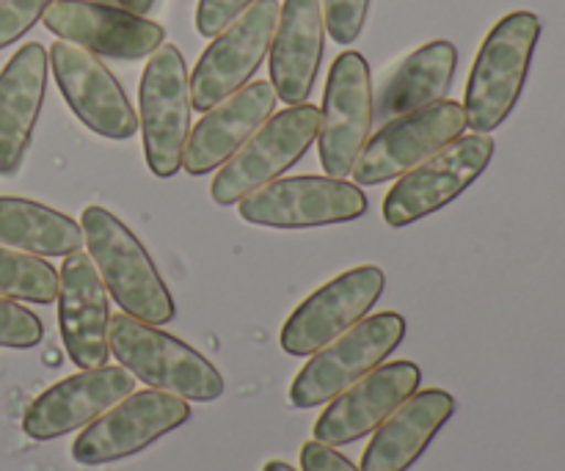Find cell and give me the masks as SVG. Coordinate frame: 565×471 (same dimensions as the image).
<instances>
[{"instance_id":"cell-30","label":"cell","mask_w":565,"mask_h":471,"mask_svg":"<svg viewBox=\"0 0 565 471\" xmlns=\"http://www.w3.org/2000/svg\"><path fill=\"white\" fill-rule=\"evenodd\" d=\"M301 469L303 471H362L353 467L342 452H337L334 447L320 445V441H307L301 447Z\"/></svg>"},{"instance_id":"cell-25","label":"cell","mask_w":565,"mask_h":471,"mask_svg":"<svg viewBox=\"0 0 565 471\" xmlns=\"http://www.w3.org/2000/svg\"><path fill=\"white\" fill-rule=\"evenodd\" d=\"M0 296L47 307L58 298V270L42 257L0 246Z\"/></svg>"},{"instance_id":"cell-24","label":"cell","mask_w":565,"mask_h":471,"mask_svg":"<svg viewBox=\"0 0 565 471\" xmlns=\"http://www.w3.org/2000/svg\"><path fill=\"white\" fill-rule=\"evenodd\" d=\"M0 246L33 257H70L81 251L83 232L70 215L47 204L0 196Z\"/></svg>"},{"instance_id":"cell-14","label":"cell","mask_w":565,"mask_h":471,"mask_svg":"<svg viewBox=\"0 0 565 471\" xmlns=\"http://www.w3.org/2000/svg\"><path fill=\"white\" fill-rule=\"evenodd\" d=\"M47 58L61 94L88 130L110 141H127L136 136L138 116L125 88L92 50L58 39Z\"/></svg>"},{"instance_id":"cell-7","label":"cell","mask_w":565,"mask_h":471,"mask_svg":"<svg viewBox=\"0 0 565 471\" xmlns=\"http://www.w3.org/2000/svg\"><path fill=\"white\" fill-rule=\"evenodd\" d=\"M241 218L268 229H312L348 224L367 213V196L359 185L334 176H279L248 193Z\"/></svg>"},{"instance_id":"cell-19","label":"cell","mask_w":565,"mask_h":471,"mask_svg":"<svg viewBox=\"0 0 565 471\" xmlns=\"http://www.w3.org/2000/svg\"><path fill=\"white\" fill-rule=\"evenodd\" d=\"M276 99L279 97L270 81H254L204 110L193 132H188L185 152H182V165L188 174L204 176L224 165L274 116Z\"/></svg>"},{"instance_id":"cell-27","label":"cell","mask_w":565,"mask_h":471,"mask_svg":"<svg viewBox=\"0 0 565 471\" xmlns=\"http://www.w3.org/2000/svg\"><path fill=\"white\" fill-rule=\"evenodd\" d=\"M320 6H323V22L329 36L337 44L356 42L367 22L370 0H320Z\"/></svg>"},{"instance_id":"cell-12","label":"cell","mask_w":565,"mask_h":471,"mask_svg":"<svg viewBox=\"0 0 565 471\" xmlns=\"http://www.w3.org/2000/svg\"><path fill=\"white\" fill-rule=\"evenodd\" d=\"M373 127V81L362 53L345 50L334 58L320 110L318 149L326 174L348 180Z\"/></svg>"},{"instance_id":"cell-11","label":"cell","mask_w":565,"mask_h":471,"mask_svg":"<svg viewBox=\"0 0 565 471\" xmlns=\"http://www.w3.org/2000/svg\"><path fill=\"white\" fill-rule=\"evenodd\" d=\"M279 0H254L210 42L191 75V108L210 110L252 81L274 44Z\"/></svg>"},{"instance_id":"cell-32","label":"cell","mask_w":565,"mask_h":471,"mask_svg":"<svg viewBox=\"0 0 565 471\" xmlns=\"http://www.w3.org/2000/svg\"><path fill=\"white\" fill-rule=\"evenodd\" d=\"M263 471H298V469L290 467V463H285V461H268L263 467Z\"/></svg>"},{"instance_id":"cell-13","label":"cell","mask_w":565,"mask_h":471,"mask_svg":"<svg viewBox=\"0 0 565 471\" xmlns=\"http://www.w3.org/2000/svg\"><path fill=\"white\" fill-rule=\"evenodd\" d=\"M386 276L379 265H359L318 287L281 325L279 345L290 356H312L364 320L384 296Z\"/></svg>"},{"instance_id":"cell-21","label":"cell","mask_w":565,"mask_h":471,"mask_svg":"<svg viewBox=\"0 0 565 471\" xmlns=\"http://www.w3.org/2000/svg\"><path fill=\"white\" fill-rule=\"evenodd\" d=\"M323 6L320 0H285L270 44V86L287 105L307 103L323 61Z\"/></svg>"},{"instance_id":"cell-23","label":"cell","mask_w":565,"mask_h":471,"mask_svg":"<svg viewBox=\"0 0 565 471\" xmlns=\"http://www.w3.org/2000/svg\"><path fill=\"white\" fill-rule=\"evenodd\" d=\"M456 44L445 42V39H436V42L414 50L381 86L379 97L373 99V119L386 125L397 116L414 114V110L445 99V94L450 92L452 75H456Z\"/></svg>"},{"instance_id":"cell-26","label":"cell","mask_w":565,"mask_h":471,"mask_svg":"<svg viewBox=\"0 0 565 471\" xmlns=\"http://www.w3.org/2000/svg\"><path fill=\"white\" fill-rule=\"evenodd\" d=\"M44 340V323L11 298L0 296V347L28 351Z\"/></svg>"},{"instance_id":"cell-17","label":"cell","mask_w":565,"mask_h":471,"mask_svg":"<svg viewBox=\"0 0 565 471\" xmlns=\"http://www.w3.org/2000/svg\"><path fill=\"white\" fill-rule=\"evenodd\" d=\"M136 389V378L125 367L81 370L77 375L58 381L44 389L28 406L22 417V430L33 441H53L81 430L103 417L108 408L125 400Z\"/></svg>"},{"instance_id":"cell-4","label":"cell","mask_w":565,"mask_h":471,"mask_svg":"<svg viewBox=\"0 0 565 471\" xmlns=\"http://www.w3.org/2000/svg\"><path fill=\"white\" fill-rule=\"evenodd\" d=\"M406 336V320L397 312H379L312 353L290 386L296 408H318L386 362Z\"/></svg>"},{"instance_id":"cell-31","label":"cell","mask_w":565,"mask_h":471,"mask_svg":"<svg viewBox=\"0 0 565 471\" xmlns=\"http://www.w3.org/2000/svg\"><path fill=\"white\" fill-rule=\"evenodd\" d=\"M121 3V9H127V11H132V14H147L149 9H152L154 6V0H119Z\"/></svg>"},{"instance_id":"cell-28","label":"cell","mask_w":565,"mask_h":471,"mask_svg":"<svg viewBox=\"0 0 565 471\" xmlns=\"http://www.w3.org/2000/svg\"><path fill=\"white\" fill-rule=\"evenodd\" d=\"M53 0H0V50L25 36Z\"/></svg>"},{"instance_id":"cell-18","label":"cell","mask_w":565,"mask_h":471,"mask_svg":"<svg viewBox=\"0 0 565 471\" xmlns=\"http://www.w3.org/2000/svg\"><path fill=\"white\" fill-rule=\"evenodd\" d=\"M58 329L77 370H97L110 356V301L88 254H70L58 274Z\"/></svg>"},{"instance_id":"cell-16","label":"cell","mask_w":565,"mask_h":471,"mask_svg":"<svg viewBox=\"0 0 565 471\" xmlns=\"http://www.w3.org/2000/svg\"><path fill=\"white\" fill-rule=\"evenodd\" d=\"M419 381H423V370L414 362L381 364L345 392H340L334 400L326 403V411L312 428L315 441L345 447L364 439L419 389Z\"/></svg>"},{"instance_id":"cell-3","label":"cell","mask_w":565,"mask_h":471,"mask_svg":"<svg viewBox=\"0 0 565 471\" xmlns=\"http://www.w3.org/2000/svg\"><path fill=\"white\" fill-rule=\"evenodd\" d=\"M541 36L533 11H511L489 31L469 72L463 114L475 132H491L511 116L522 97L530 61Z\"/></svg>"},{"instance_id":"cell-29","label":"cell","mask_w":565,"mask_h":471,"mask_svg":"<svg viewBox=\"0 0 565 471\" xmlns=\"http://www.w3.org/2000/svg\"><path fill=\"white\" fill-rule=\"evenodd\" d=\"M254 0H199L196 6V31L202 36L215 39L226 25L237 20Z\"/></svg>"},{"instance_id":"cell-1","label":"cell","mask_w":565,"mask_h":471,"mask_svg":"<svg viewBox=\"0 0 565 471\" xmlns=\"http://www.w3.org/2000/svg\"><path fill=\"white\" fill-rule=\"evenodd\" d=\"M81 232L105 290L114 296L121 312L149 325H163L174 318V298L163 276L127 224L92 204L83 210Z\"/></svg>"},{"instance_id":"cell-2","label":"cell","mask_w":565,"mask_h":471,"mask_svg":"<svg viewBox=\"0 0 565 471\" xmlns=\"http://www.w3.org/2000/svg\"><path fill=\"white\" fill-rule=\"evenodd\" d=\"M110 353L147 389L177 395L188 403H210L224 395V375L210 358L158 325L130 314H110Z\"/></svg>"},{"instance_id":"cell-9","label":"cell","mask_w":565,"mask_h":471,"mask_svg":"<svg viewBox=\"0 0 565 471\" xmlns=\"http://www.w3.org/2000/svg\"><path fill=\"white\" fill-rule=\"evenodd\" d=\"M188 419H191V406L182 397L158 389L132 392L83 428L72 445V458L81 467L125 461L152 447Z\"/></svg>"},{"instance_id":"cell-8","label":"cell","mask_w":565,"mask_h":471,"mask_svg":"<svg viewBox=\"0 0 565 471\" xmlns=\"http://www.w3.org/2000/svg\"><path fill=\"white\" fill-rule=\"evenodd\" d=\"M494 158V141L486 132L461 136L430 154L392 185L384 199V221L390 226H408L461 196Z\"/></svg>"},{"instance_id":"cell-15","label":"cell","mask_w":565,"mask_h":471,"mask_svg":"<svg viewBox=\"0 0 565 471\" xmlns=\"http://www.w3.org/2000/svg\"><path fill=\"white\" fill-rule=\"evenodd\" d=\"M42 20L44 28L64 42L119 61L149 58L166 36L163 25L149 17L94 0H53Z\"/></svg>"},{"instance_id":"cell-10","label":"cell","mask_w":565,"mask_h":471,"mask_svg":"<svg viewBox=\"0 0 565 471\" xmlns=\"http://www.w3.org/2000/svg\"><path fill=\"white\" fill-rule=\"evenodd\" d=\"M467 114L463 105L452 99L419 108L414 114L397 116L386 121L359 154L351 176L359 185H381V182H395L403 174L428 160L450 141L463 136L467 130Z\"/></svg>"},{"instance_id":"cell-6","label":"cell","mask_w":565,"mask_h":471,"mask_svg":"<svg viewBox=\"0 0 565 471\" xmlns=\"http://www.w3.org/2000/svg\"><path fill=\"white\" fill-rule=\"evenodd\" d=\"M138 103L147 165L154 176L169 180L182 169V152L191 132V77L180 47L160 44L149 55Z\"/></svg>"},{"instance_id":"cell-5","label":"cell","mask_w":565,"mask_h":471,"mask_svg":"<svg viewBox=\"0 0 565 471\" xmlns=\"http://www.w3.org/2000/svg\"><path fill=\"white\" fill-rule=\"evenodd\" d=\"M320 132V110L315 105H290L270 116L224 163L210 185V196L221 207L243 202L248 193L279 180L309 152Z\"/></svg>"},{"instance_id":"cell-20","label":"cell","mask_w":565,"mask_h":471,"mask_svg":"<svg viewBox=\"0 0 565 471\" xmlns=\"http://www.w3.org/2000/svg\"><path fill=\"white\" fill-rule=\"evenodd\" d=\"M47 50L28 42L0 72V176L20 171L47 92Z\"/></svg>"},{"instance_id":"cell-22","label":"cell","mask_w":565,"mask_h":471,"mask_svg":"<svg viewBox=\"0 0 565 471\" xmlns=\"http://www.w3.org/2000/svg\"><path fill=\"white\" fill-rule=\"evenodd\" d=\"M456 414V397L445 389L414 392L392 417L373 430L362 452V471H408Z\"/></svg>"}]
</instances>
